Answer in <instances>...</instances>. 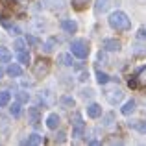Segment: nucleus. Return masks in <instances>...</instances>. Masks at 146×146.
Here are the masks:
<instances>
[{"label": "nucleus", "mask_w": 146, "mask_h": 146, "mask_svg": "<svg viewBox=\"0 0 146 146\" xmlns=\"http://www.w3.org/2000/svg\"><path fill=\"white\" fill-rule=\"evenodd\" d=\"M109 26L113 30H117V32H126V30H129L131 22H129L128 15L124 11H113L109 15Z\"/></svg>", "instance_id": "obj_1"}, {"label": "nucleus", "mask_w": 146, "mask_h": 146, "mask_svg": "<svg viewBox=\"0 0 146 146\" xmlns=\"http://www.w3.org/2000/svg\"><path fill=\"white\" fill-rule=\"evenodd\" d=\"M89 52H91V48H89V43L85 39H76L70 43V54H74L80 59H85L89 56Z\"/></svg>", "instance_id": "obj_2"}, {"label": "nucleus", "mask_w": 146, "mask_h": 146, "mask_svg": "<svg viewBox=\"0 0 146 146\" xmlns=\"http://www.w3.org/2000/svg\"><path fill=\"white\" fill-rule=\"evenodd\" d=\"M83 131H85V122H82V117H80V115H74V129H72V137L80 139V137H83Z\"/></svg>", "instance_id": "obj_3"}, {"label": "nucleus", "mask_w": 146, "mask_h": 146, "mask_svg": "<svg viewBox=\"0 0 146 146\" xmlns=\"http://www.w3.org/2000/svg\"><path fill=\"white\" fill-rule=\"evenodd\" d=\"M48 70H50V65H48V61H37V65H35V68H33V74L37 76V78H43V76H46L48 74Z\"/></svg>", "instance_id": "obj_4"}, {"label": "nucleus", "mask_w": 146, "mask_h": 146, "mask_svg": "<svg viewBox=\"0 0 146 146\" xmlns=\"http://www.w3.org/2000/svg\"><path fill=\"white\" fill-rule=\"evenodd\" d=\"M39 118H41L39 107H28V120H30V124L35 126L37 122H39Z\"/></svg>", "instance_id": "obj_5"}, {"label": "nucleus", "mask_w": 146, "mask_h": 146, "mask_svg": "<svg viewBox=\"0 0 146 146\" xmlns=\"http://www.w3.org/2000/svg\"><path fill=\"white\" fill-rule=\"evenodd\" d=\"M59 126V115L57 113H50L48 118H46V128L48 129H57Z\"/></svg>", "instance_id": "obj_6"}, {"label": "nucleus", "mask_w": 146, "mask_h": 146, "mask_svg": "<svg viewBox=\"0 0 146 146\" xmlns=\"http://www.w3.org/2000/svg\"><path fill=\"white\" fill-rule=\"evenodd\" d=\"M104 48L109 50V52H118L120 50V43L117 39H106L104 41Z\"/></svg>", "instance_id": "obj_7"}, {"label": "nucleus", "mask_w": 146, "mask_h": 146, "mask_svg": "<svg viewBox=\"0 0 146 146\" xmlns=\"http://www.w3.org/2000/svg\"><path fill=\"white\" fill-rule=\"evenodd\" d=\"M87 115H89L91 118H98L100 115H102V106H98V104H91V106L87 107Z\"/></svg>", "instance_id": "obj_8"}, {"label": "nucleus", "mask_w": 146, "mask_h": 146, "mask_svg": "<svg viewBox=\"0 0 146 146\" xmlns=\"http://www.w3.org/2000/svg\"><path fill=\"white\" fill-rule=\"evenodd\" d=\"M61 28H63L65 32H68V33H74L76 30H78V24H76L74 21H68V19H65V21H61Z\"/></svg>", "instance_id": "obj_9"}, {"label": "nucleus", "mask_w": 146, "mask_h": 146, "mask_svg": "<svg viewBox=\"0 0 146 146\" xmlns=\"http://www.w3.org/2000/svg\"><path fill=\"white\" fill-rule=\"evenodd\" d=\"M122 96H124V93H122L120 89H115V91H109V94H107V100H109L111 104H117L120 102Z\"/></svg>", "instance_id": "obj_10"}, {"label": "nucleus", "mask_w": 146, "mask_h": 146, "mask_svg": "<svg viewBox=\"0 0 146 146\" xmlns=\"http://www.w3.org/2000/svg\"><path fill=\"white\" fill-rule=\"evenodd\" d=\"M7 74L13 76V78H19V76H22V68H21V65H17V63L9 65V67H7Z\"/></svg>", "instance_id": "obj_11"}, {"label": "nucleus", "mask_w": 146, "mask_h": 146, "mask_svg": "<svg viewBox=\"0 0 146 146\" xmlns=\"http://www.w3.org/2000/svg\"><path fill=\"white\" fill-rule=\"evenodd\" d=\"M94 9H96V13H106L109 9V0H96Z\"/></svg>", "instance_id": "obj_12"}, {"label": "nucleus", "mask_w": 146, "mask_h": 146, "mask_svg": "<svg viewBox=\"0 0 146 146\" xmlns=\"http://www.w3.org/2000/svg\"><path fill=\"white\" fill-rule=\"evenodd\" d=\"M41 143H43V137L37 133H32V135H28L26 141H22V144H41Z\"/></svg>", "instance_id": "obj_13"}, {"label": "nucleus", "mask_w": 146, "mask_h": 146, "mask_svg": "<svg viewBox=\"0 0 146 146\" xmlns=\"http://www.w3.org/2000/svg\"><path fill=\"white\" fill-rule=\"evenodd\" d=\"M11 61V52L6 46H0V63H9Z\"/></svg>", "instance_id": "obj_14"}, {"label": "nucleus", "mask_w": 146, "mask_h": 146, "mask_svg": "<svg viewBox=\"0 0 146 146\" xmlns=\"http://www.w3.org/2000/svg\"><path fill=\"white\" fill-rule=\"evenodd\" d=\"M129 128H135L137 131L146 133V122H143V120H133V122H129Z\"/></svg>", "instance_id": "obj_15"}, {"label": "nucleus", "mask_w": 146, "mask_h": 146, "mask_svg": "<svg viewBox=\"0 0 146 146\" xmlns=\"http://www.w3.org/2000/svg\"><path fill=\"white\" fill-rule=\"evenodd\" d=\"M122 115H129V113H133V111H135V102H133V100H128V102L124 104V107H122Z\"/></svg>", "instance_id": "obj_16"}, {"label": "nucleus", "mask_w": 146, "mask_h": 146, "mask_svg": "<svg viewBox=\"0 0 146 146\" xmlns=\"http://www.w3.org/2000/svg\"><path fill=\"white\" fill-rule=\"evenodd\" d=\"M17 59H19V63L28 65L30 63V54L26 52V50H21V52H17Z\"/></svg>", "instance_id": "obj_17"}, {"label": "nucleus", "mask_w": 146, "mask_h": 146, "mask_svg": "<svg viewBox=\"0 0 146 146\" xmlns=\"http://www.w3.org/2000/svg\"><path fill=\"white\" fill-rule=\"evenodd\" d=\"M9 100H11V93L2 91V93H0V107H6L7 104H9Z\"/></svg>", "instance_id": "obj_18"}, {"label": "nucleus", "mask_w": 146, "mask_h": 146, "mask_svg": "<svg viewBox=\"0 0 146 146\" xmlns=\"http://www.w3.org/2000/svg\"><path fill=\"white\" fill-rule=\"evenodd\" d=\"M96 82L100 83V85H104V83H107V82H109V76H107L106 72L98 70V72H96Z\"/></svg>", "instance_id": "obj_19"}, {"label": "nucleus", "mask_w": 146, "mask_h": 146, "mask_svg": "<svg viewBox=\"0 0 146 146\" xmlns=\"http://www.w3.org/2000/svg\"><path fill=\"white\" fill-rule=\"evenodd\" d=\"M87 4H89V0H72V7H74V9H78V11L83 9Z\"/></svg>", "instance_id": "obj_20"}, {"label": "nucleus", "mask_w": 146, "mask_h": 146, "mask_svg": "<svg viewBox=\"0 0 146 146\" xmlns=\"http://www.w3.org/2000/svg\"><path fill=\"white\" fill-rule=\"evenodd\" d=\"M59 61L63 65H67V67H70L72 65V57H70V54H61L59 56Z\"/></svg>", "instance_id": "obj_21"}, {"label": "nucleus", "mask_w": 146, "mask_h": 146, "mask_svg": "<svg viewBox=\"0 0 146 146\" xmlns=\"http://www.w3.org/2000/svg\"><path fill=\"white\" fill-rule=\"evenodd\" d=\"M28 100H30V94H28V93H24V91L17 93V102H21V104H26Z\"/></svg>", "instance_id": "obj_22"}, {"label": "nucleus", "mask_w": 146, "mask_h": 146, "mask_svg": "<svg viewBox=\"0 0 146 146\" xmlns=\"http://www.w3.org/2000/svg\"><path fill=\"white\" fill-rule=\"evenodd\" d=\"M9 111H11V115H13V117H19V115H21V102L13 104V106L9 107Z\"/></svg>", "instance_id": "obj_23"}, {"label": "nucleus", "mask_w": 146, "mask_h": 146, "mask_svg": "<svg viewBox=\"0 0 146 146\" xmlns=\"http://www.w3.org/2000/svg\"><path fill=\"white\" fill-rule=\"evenodd\" d=\"M13 48H15V52H21V50H24V41L22 39H17L13 43Z\"/></svg>", "instance_id": "obj_24"}, {"label": "nucleus", "mask_w": 146, "mask_h": 146, "mask_svg": "<svg viewBox=\"0 0 146 146\" xmlns=\"http://www.w3.org/2000/svg\"><path fill=\"white\" fill-rule=\"evenodd\" d=\"M137 78H139L141 82H146V67H141L139 70H137Z\"/></svg>", "instance_id": "obj_25"}, {"label": "nucleus", "mask_w": 146, "mask_h": 146, "mask_svg": "<svg viewBox=\"0 0 146 146\" xmlns=\"http://www.w3.org/2000/svg\"><path fill=\"white\" fill-rule=\"evenodd\" d=\"M61 104H63V106H74V100L70 96H65V98H61Z\"/></svg>", "instance_id": "obj_26"}, {"label": "nucleus", "mask_w": 146, "mask_h": 146, "mask_svg": "<svg viewBox=\"0 0 146 146\" xmlns=\"http://www.w3.org/2000/svg\"><path fill=\"white\" fill-rule=\"evenodd\" d=\"M54 43H56V41H54V39H50L48 43L43 46V48H44V52H50V50H52V46H54Z\"/></svg>", "instance_id": "obj_27"}, {"label": "nucleus", "mask_w": 146, "mask_h": 146, "mask_svg": "<svg viewBox=\"0 0 146 146\" xmlns=\"http://www.w3.org/2000/svg\"><path fill=\"white\" fill-rule=\"evenodd\" d=\"M137 37H139V39H146V30H144V28H141V30H139V33H137Z\"/></svg>", "instance_id": "obj_28"}, {"label": "nucleus", "mask_w": 146, "mask_h": 146, "mask_svg": "<svg viewBox=\"0 0 146 146\" xmlns=\"http://www.w3.org/2000/svg\"><path fill=\"white\" fill-rule=\"evenodd\" d=\"M128 83H129V87H133V89H135V87L139 85V83H137V80H135V78H131V80H129Z\"/></svg>", "instance_id": "obj_29"}, {"label": "nucleus", "mask_w": 146, "mask_h": 146, "mask_svg": "<svg viewBox=\"0 0 146 146\" xmlns=\"http://www.w3.org/2000/svg\"><path fill=\"white\" fill-rule=\"evenodd\" d=\"M56 141H57V143H63V141H65V133H63V131H61V133H59V135H57V137H56Z\"/></svg>", "instance_id": "obj_30"}, {"label": "nucleus", "mask_w": 146, "mask_h": 146, "mask_svg": "<svg viewBox=\"0 0 146 146\" xmlns=\"http://www.w3.org/2000/svg\"><path fill=\"white\" fill-rule=\"evenodd\" d=\"M26 41H28V43H32V44H35V43H37V39H35V37H32V35L26 37Z\"/></svg>", "instance_id": "obj_31"}, {"label": "nucleus", "mask_w": 146, "mask_h": 146, "mask_svg": "<svg viewBox=\"0 0 146 146\" xmlns=\"http://www.w3.org/2000/svg\"><path fill=\"white\" fill-rule=\"evenodd\" d=\"M2 76H4V70H2V68H0V78H2Z\"/></svg>", "instance_id": "obj_32"}]
</instances>
